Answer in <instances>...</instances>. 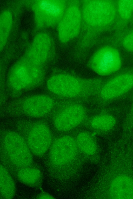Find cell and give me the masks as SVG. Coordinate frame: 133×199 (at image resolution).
I'll list each match as a JSON object with an SVG mask.
<instances>
[{
	"label": "cell",
	"instance_id": "6",
	"mask_svg": "<svg viewBox=\"0 0 133 199\" xmlns=\"http://www.w3.org/2000/svg\"><path fill=\"white\" fill-rule=\"evenodd\" d=\"M78 150L76 140L72 137H59L52 141L50 147L49 162L55 165L69 162L76 159Z\"/></svg>",
	"mask_w": 133,
	"mask_h": 199
},
{
	"label": "cell",
	"instance_id": "20",
	"mask_svg": "<svg viewBox=\"0 0 133 199\" xmlns=\"http://www.w3.org/2000/svg\"><path fill=\"white\" fill-rule=\"evenodd\" d=\"M133 32L132 31L127 35L123 42L124 47L127 50L130 52H132L133 50Z\"/></svg>",
	"mask_w": 133,
	"mask_h": 199
},
{
	"label": "cell",
	"instance_id": "5",
	"mask_svg": "<svg viewBox=\"0 0 133 199\" xmlns=\"http://www.w3.org/2000/svg\"><path fill=\"white\" fill-rule=\"evenodd\" d=\"M122 64L121 56L114 47L105 46L97 51L89 63L90 68L97 74L107 76L118 71Z\"/></svg>",
	"mask_w": 133,
	"mask_h": 199
},
{
	"label": "cell",
	"instance_id": "1",
	"mask_svg": "<svg viewBox=\"0 0 133 199\" xmlns=\"http://www.w3.org/2000/svg\"><path fill=\"white\" fill-rule=\"evenodd\" d=\"M45 75L43 66L34 63L24 56L10 68L7 81L12 90L20 91L40 85L44 80Z\"/></svg>",
	"mask_w": 133,
	"mask_h": 199
},
{
	"label": "cell",
	"instance_id": "19",
	"mask_svg": "<svg viewBox=\"0 0 133 199\" xmlns=\"http://www.w3.org/2000/svg\"><path fill=\"white\" fill-rule=\"evenodd\" d=\"M117 13L124 20L131 18L132 14L133 0H119L116 2Z\"/></svg>",
	"mask_w": 133,
	"mask_h": 199
},
{
	"label": "cell",
	"instance_id": "17",
	"mask_svg": "<svg viewBox=\"0 0 133 199\" xmlns=\"http://www.w3.org/2000/svg\"><path fill=\"white\" fill-rule=\"evenodd\" d=\"M78 150L88 155L95 154L97 150V145L93 137L87 132L79 133L75 139Z\"/></svg>",
	"mask_w": 133,
	"mask_h": 199
},
{
	"label": "cell",
	"instance_id": "22",
	"mask_svg": "<svg viewBox=\"0 0 133 199\" xmlns=\"http://www.w3.org/2000/svg\"><path fill=\"white\" fill-rule=\"evenodd\" d=\"M1 66H0V80L1 77Z\"/></svg>",
	"mask_w": 133,
	"mask_h": 199
},
{
	"label": "cell",
	"instance_id": "16",
	"mask_svg": "<svg viewBox=\"0 0 133 199\" xmlns=\"http://www.w3.org/2000/svg\"><path fill=\"white\" fill-rule=\"evenodd\" d=\"M13 24V15L10 10L4 9L0 13V52L7 43Z\"/></svg>",
	"mask_w": 133,
	"mask_h": 199
},
{
	"label": "cell",
	"instance_id": "2",
	"mask_svg": "<svg viewBox=\"0 0 133 199\" xmlns=\"http://www.w3.org/2000/svg\"><path fill=\"white\" fill-rule=\"evenodd\" d=\"M24 138L17 132L8 131L0 136V157L18 167L32 166V157Z\"/></svg>",
	"mask_w": 133,
	"mask_h": 199
},
{
	"label": "cell",
	"instance_id": "7",
	"mask_svg": "<svg viewBox=\"0 0 133 199\" xmlns=\"http://www.w3.org/2000/svg\"><path fill=\"white\" fill-rule=\"evenodd\" d=\"M25 139L32 153L36 156L44 154L50 147L53 141L50 129L42 122L34 124L29 129Z\"/></svg>",
	"mask_w": 133,
	"mask_h": 199
},
{
	"label": "cell",
	"instance_id": "8",
	"mask_svg": "<svg viewBox=\"0 0 133 199\" xmlns=\"http://www.w3.org/2000/svg\"><path fill=\"white\" fill-rule=\"evenodd\" d=\"M86 112L84 107L77 103L68 104L55 114L53 123L58 130L69 131L79 125L83 120Z\"/></svg>",
	"mask_w": 133,
	"mask_h": 199
},
{
	"label": "cell",
	"instance_id": "12",
	"mask_svg": "<svg viewBox=\"0 0 133 199\" xmlns=\"http://www.w3.org/2000/svg\"><path fill=\"white\" fill-rule=\"evenodd\" d=\"M0 161L12 177L25 184L32 186L36 184L40 180L41 172L37 168L32 166L24 167H16L0 157Z\"/></svg>",
	"mask_w": 133,
	"mask_h": 199
},
{
	"label": "cell",
	"instance_id": "3",
	"mask_svg": "<svg viewBox=\"0 0 133 199\" xmlns=\"http://www.w3.org/2000/svg\"><path fill=\"white\" fill-rule=\"evenodd\" d=\"M82 16L89 27L100 29L108 26L117 13L116 2L109 0H88L83 2Z\"/></svg>",
	"mask_w": 133,
	"mask_h": 199
},
{
	"label": "cell",
	"instance_id": "14",
	"mask_svg": "<svg viewBox=\"0 0 133 199\" xmlns=\"http://www.w3.org/2000/svg\"><path fill=\"white\" fill-rule=\"evenodd\" d=\"M132 180L125 176H119L112 181L110 188L111 196L114 199H131L133 195Z\"/></svg>",
	"mask_w": 133,
	"mask_h": 199
},
{
	"label": "cell",
	"instance_id": "9",
	"mask_svg": "<svg viewBox=\"0 0 133 199\" xmlns=\"http://www.w3.org/2000/svg\"><path fill=\"white\" fill-rule=\"evenodd\" d=\"M54 101L50 96L45 95L37 94L25 98L20 105L21 110L25 115L32 117H43L52 109Z\"/></svg>",
	"mask_w": 133,
	"mask_h": 199
},
{
	"label": "cell",
	"instance_id": "15",
	"mask_svg": "<svg viewBox=\"0 0 133 199\" xmlns=\"http://www.w3.org/2000/svg\"><path fill=\"white\" fill-rule=\"evenodd\" d=\"M16 191L12 176L0 161V199H11Z\"/></svg>",
	"mask_w": 133,
	"mask_h": 199
},
{
	"label": "cell",
	"instance_id": "18",
	"mask_svg": "<svg viewBox=\"0 0 133 199\" xmlns=\"http://www.w3.org/2000/svg\"><path fill=\"white\" fill-rule=\"evenodd\" d=\"M90 125L93 128L103 131H107L112 129L116 123V119L112 115L102 114L93 117L91 119Z\"/></svg>",
	"mask_w": 133,
	"mask_h": 199
},
{
	"label": "cell",
	"instance_id": "4",
	"mask_svg": "<svg viewBox=\"0 0 133 199\" xmlns=\"http://www.w3.org/2000/svg\"><path fill=\"white\" fill-rule=\"evenodd\" d=\"M93 82L84 80L71 74L61 73L49 77L46 86L48 90L55 95L71 98L78 96L85 90L94 88L95 83Z\"/></svg>",
	"mask_w": 133,
	"mask_h": 199
},
{
	"label": "cell",
	"instance_id": "21",
	"mask_svg": "<svg viewBox=\"0 0 133 199\" xmlns=\"http://www.w3.org/2000/svg\"><path fill=\"white\" fill-rule=\"evenodd\" d=\"M38 198L41 199H52L54 198L51 195L46 194H42L39 195Z\"/></svg>",
	"mask_w": 133,
	"mask_h": 199
},
{
	"label": "cell",
	"instance_id": "11",
	"mask_svg": "<svg viewBox=\"0 0 133 199\" xmlns=\"http://www.w3.org/2000/svg\"><path fill=\"white\" fill-rule=\"evenodd\" d=\"M67 13L61 20L59 26V33L65 38H71L78 33L81 27L82 18L81 11L77 4L72 5L69 8Z\"/></svg>",
	"mask_w": 133,
	"mask_h": 199
},
{
	"label": "cell",
	"instance_id": "13",
	"mask_svg": "<svg viewBox=\"0 0 133 199\" xmlns=\"http://www.w3.org/2000/svg\"><path fill=\"white\" fill-rule=\"evenodd\" d=\"M61 2L53 1H41L37 4V13L44 19L45 24L49 22L55 23L62 18L64 12V7Z\"/></svg>",
	"mask_w": 133,
	"mask_h": 199
},
{
	"label": "cell",
	"instance_id": "10",
	"mask_svg": "<svg viewBox=\"0 0 133 199\" xmlns=\"http://www.w3.org/2000/svg\"><path fill=\"white\" fill-rule=\"evenodd\" d=\"M132 86V74L129 73L121 74L110 79L103 86L100 96L104 100L112 99L127 93Z\"/></svg>",
	"mask_w": 133,
	"mask_h": 199
}]
</instances>
